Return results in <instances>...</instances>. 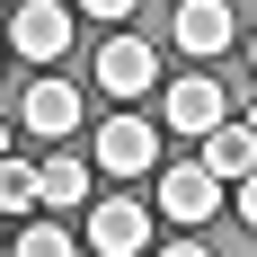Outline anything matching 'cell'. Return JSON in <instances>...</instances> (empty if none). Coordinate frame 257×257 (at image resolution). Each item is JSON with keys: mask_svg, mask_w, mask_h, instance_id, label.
I'll list each match as a JSON object with an SVG mask.
<instances>
[{"mask_svg": "<svg viewBox=\"0 0 257 257\" xmlns=\"http://www.w3.org/2000/svg\"><path fill=\"white\" fill-rule=\"evenodd\" d=\"M222 115H231V98H222L213 62H195L186 80H169V98H160V124H169V133H186V142H204Z\"/></svg>", "mask_w": 257, "mask_h": 257, "instance_id": "cell-1", "label": "cell"}, {"mask_svg": "<svg viewBox=\"0 0 257 257\" xmlns=\"http://www.w3.org/2000/svg\"><path fill=\"white\" fill-rule=\"evenodd\" d=\"M98 169H106V178H151V169H160V124H142L133 106L106 115V124H98Z\"/></svg>", "mask_w": 257, "mask_h": 257, "instance_id": "cell-2", "label": "cell"}, {"mask_svg": "<svg viewBox=\"0 0 257 257\" xmlns=\"http://www.w3.org/2000/svg\"><path fill=\"white\" fill-rule=\"evenodd\" d=\"M89 248L98 257H142L151 248V204L142 195H98L89 204Z\"/></svg>", "mask_w": 257, "mask_h": 257, "instance_id": "cell-3", "label": "cell"}, {"mask_svg": "<svg viewBox=\"0 0 257 257\" xmlns=\"http://www.w3.org/2000/svg\"><path fill=\"white\" fill-rule=\"evenodd\" d=\"M98 89L115 106H133L142 89H160V53L142 45V36H106V45H98Z\"/></svg>", "mask_w": 257, "mask_h": 257, "instance_id": "cell-4", "label": "cell"}, {"mask_svg": "<svg viewBox=\"0 0 257 257\" xmlns=\"http://www.w3.org/2000/svg\"><path fill=\"white\" fill-rule=\"evenodd\" d=\"M9 53H27V62H62V53H71V9H62V0H18Z\"/></svg>", "mask_w": 257, "mask_h": 257, "instance_id": "cell-5", "label": "cell"}, {"mask_svg": "<svg viewBox=\"0 0 257 257\" xmlns=\"http://www.w3.org/2000/svg\"><path fill=\"white\" fill-rule=\"evenodd\" d=\"M169 36H178V53L213 62V53H231V45H239V18H231V0H178Z\"/></svg>", "mask_w": 257, "mask_h": 257, "instance_id": "cell-6", "label": "cell"}, {"mask_svg": "<svg viewBox=\"0 0 257 257\" xmlns=\"http://www.w3.org/2000/svg\"><path fill=\"white\" fill-rule=\"evenodd\" d=\"M18 124H27V133H45V142L80 133V89H71L62 71H36V80H27V98H18Z\"/></svg>", "mask_w": 257, "mask_h": 257, "instance_id": "cell-7", "label": "cell"}, {"mask_svg": "<svg viewBox=\"0 0 257 257\" xmlns=\"http://www.w3.org/2000/svg\"><path fill=\"white\" fill-rule=\"evenodd\" d=\"M160 213H169V222H186V231H195V222H213V213H222V178H213L204 160L160 169Z\"/></svg>", "mask_w": 257, "mask_h": 257, "instance_id": "cell-8", "label": "cell"}, {"mask_svg": "<svg viewBox=\"0 0 257 257\" xmlns=\"http://www.w3.org/2000/svg\"><path fill=\"white\" fill-rule=\"evenodd\" d=\"M204 169H213V178H222V186H239V178H248V169H257V133L222 115V124L204 133Z\"/></svg>", "mask_w": 257, "mask_h": 257, "instance_id": "cell-9", "label": "cell"}, {"mask_svg": "<svg viewBox=\"0 0 257 257\" xmlns=\"http://www.w3.org/2000/svg\"><path fill=\"white\" fill-rule=\"evenodd\" d=\"M36 204H45V178H36V160L0 151V213L18 222V213H36Z\"/></svg>", "mask_w": 257, "mask_h": 257, "instance_id": "cell-10", "label": "cell"}, {"mask_svg": "<svg viewBox=\"0 0 257 257\" xmlns=\"http://www.w3.org/2000/svg\"><path fill=\"white\" fill-rule=\"evenodd\" d=\"M36 178H45V204H53V213H71V204H89V160H71V151H53L45 169H36Z\"/></svg>", "mask_w": 257, "mask_h": 257, "instance_id": "cell-11", "label": "cell"}, {"mask_svg": "<svg viewBox=\"0 0 257 257\" xmlns=\"http://www.w3.org/2000/svg\"><path fill=\"white\" fill-rule=\"evenodd\" d=\"M9 257H80V248H71V231H53V222H27Z\"/></svg>", "mask_w": 257, "mask_h": 257, "instance_id": "cell-12", "label": "cell"}, {"mask_svg": "<svg viewBox=\"0 0 257 257\" xmlns=\"http://www.w3.org/2000/svg\"><path fill=\"white\" fill-rule=\"evenodd\" d=\"M231 213H239V222H248V231H257V169H248V178H239V195H231Z\"/></svg>", "mask_w": 257, "mask_h": 257, "instance_id": "cell-13", "label": "cell"}, {"mask_svg": "<svg viewBox=\"0 0 257 257\" xmlns=\"http://www.w3.org/2000/svg\"><path fill=\"white\" fill-rule=\"evenodd\" d=\"M80 18H133V0H71Z\"/></svg>", "mask_w": 257, "mask_h": 257, "instance_id": "cell-14", "label": "cell"}, {"mask_svg": "<svg viewBox=\"0 0 257 257\" xmlns=\"http://www.w3.org/2000/svg\"><path fill=\"white\" fill-rule=\"evenodd\" d=\"M160 257H213V248H204V239H178V248H160Z\"/></svg>", "mask_w": 257, "mask_h": 257, "instance_id": "cell-15", "label": "cell"}, {"mask_svg": "<svg viewBox=\"0 0 257 257\" xmlns=\"http://www.w3.org/2000/svg\"><path fill=\"white\" fill-rule=\"evenodd\" d=\"M239 124H248V133H257V106H248V115H239Z\"/></svg>", "mask_w": 257, "mask_h": 257, "instance_id": "cell-16", "label": "cell"}, {"mask_svg": "<svg viewBox=\"0 0 257 257\" xmlns=\"http://www.w3.org/2000/svg\"><path fill=\"white\" fill-rule=\"evenodd\" d=\"M0 151H9V124H0Z\"/></svg>", "mask_w": 257, "mask_h": 257, "instance_id": "cell-17", "label": "cell"}, {"mask_svg": "<svg viewBox=\"0 0 257 257\" xmlns=\"http://www.w3.org/2000/svg\"><path fill=\"white\" fill-rule=\"evenodd\" d=\"M248 62H257V36H248Z\"/></svg>", "mask_w": 257, "mask_h": 257, "instance_id": "cell-18", "label": "cell"}, {"mask_svg": "<svg viewBox=\"0 0 257 257\" xmlns=\"http://www.w3.org/2000/svg\"><path fill=\"white\" fill-rule=\"evenodd\" d=\"M0 62H9V53H0Z\"/></svg>", "mask_w": 257, "mask_h": 257, "instance_id": "cell-19", "label": "cell"}, {"mask_svg": "<svg viewBox=\"0 0 257 257\" xmlns=\"http://www.w3.org/2000/svg\"><path fill=\"white\" fill-rule=\"evenodd\" d=\"M0 222H9V213H0Z\"/></svg>", "mask_w": 257, "mask_h": 257, "instance_id": "cell-20", "label": "cell"}]
</instances>
